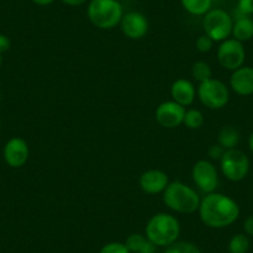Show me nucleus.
<instances>
[{
	"mask_svg": "<svg viewBox=\"0 0 253 253\" xmlns=\"http://www.w3.org/2000/svg\"><path fill=\"white\" fill-rule=\"evenodd\" d=\"M225 152L226 149H223L220 144L212 145V147H210V149H209V157L213 160H221V158L223 157Z\"/></svg>",
	"mask_w": 253,
	"mask_h": 253,
	"instance_id": "obj_27",
	"label": "nucleus"
},
{
	"mask_svg": "<svg viewBox=\"0 0 253 253\" xmlns=\"http://www.w3.org/2000/svg\"><path fill=\"white\" fill-rule=\"evenodd\" d=\"M199 213L206 226L211 228H223L237 220L240 208L231 198L213 191L201 200Z\"/></svg>",
	"mask_w": 253,
	"mask_h": 253,
	"instance_id": "obj_1",
	"label": "nucleus"
},
{
	"mask_svg": "<svg viewBox=\"0 0 253 253\" xmlns=\"http://www.w3.org/2000/svg\"><path fill=\"white\" fill-rule=\"evenodd\" d=\"M231 88L240 96L253 94V69L252 67H240L235 70L230 80Z\"/></svg>",
	"mask_w": 253,
	"mask_h": 253,
	"instance_id": "obj_14",
	"label": "nucleus"
},
{
	"mask_svg": "<svg viewBox=\"0 0 253 253\" xmlns=\"http://www.w3.org/2000/svg\"><path fill=\"white\" fill-rule=\"evenodd\" d=\"M213 42H215V41L211 38H209L208 35H203L196 40V48H198L200 52H209V51L212 48Z\"/></svg>",
	"mask_w": 253,
	"mask_h": 253,
	"instance_id": "obj_25",
	"label": "nucleus"
},
{
	"mask_svg": "<svg viewBox=\"0 0 253 253\" xmlns=\"http://www.w3.org/2000/svg\"><path fill=\"white\" fill-rule=\"evenodd\" d=\"M185 108L174 101L163 102L155 111V119L164 128H176L184 122Z\"/></svg>",
	"mask_w": 253,
	"mask_h": 253,
	"instance_id": "obj_10",
	"label": "nucleus"
},
{
	"mask_svg": "<svg viewBox=\"0 0 253 253\" xmlns=\"http://www.w3.org/2000/svg\"><path fill=\"white\" fill-rule=\"evenodd\" d=\"M164 253H201L200 250L195 245L189 242L172 243L168 247Z\"/></svg>",
	"mask_w": 253,
	"mask_h": 253,
	"instance_id": "obj_23",
	"label": "nucleus"
},
{
	"mask_svg": "<svg viewBox=\"0 0 253 253\" xmlns=\"http://www.w3.org/2000/svg\"><path fill=\"white\" fill-rule=\"evenodd\" d=\"M233 20L222 9H211L204 18V30L213 41H223L232 34Z\"/></svg>",
	"mask_w": 253,
	"mask_h": 253,
	"instance_id": "obj_5",
	"label": "nucleus"
},
{
	"mask_svg": "<svg viewBox=\"0 0 253 253\" xmlns=\"http://www.w3.org/2000/svg\"><path fill=\"white\" fill-rule=\"evenodd\" d=\"M101 253H130L126 245L119 242H111L107 243L103 248L101 250Z\"/></svg>",
	"mask_w": 253,
	"mask_h": 253,
	"instance_id": "obj_24",
	"label": "nucleus"
},
{
	"mask_svg": "<svg viewBox=\"0 0 253 253\" xmlns=\"http://www.w3.org/2000/svg\"><path fill=\"white\" fill-rule=\"evenodd\" d=\"M29 147L21 138H13L4 148V159L11 168H20L28 162Z\"/></svg>",
	"mask_w": 253,
	"mask_h": 253,
	"instance_id": "obj_12",
	"label": "nucleus"
},
{
	"mask_svg": "<svg viewBox=\"0 0 253 253\" xmlns=\"http://www.w3.org/2000/svg\"><path fill=\"white\" fill-rule=\"evenodd\" d=\"M139 185L144 193L152 194V195L159 194L163 193L169 185V177L162 170H147L140 175Z\"/></svg>",
	"mask_w": 253,
	"mask_h": 253,
	"instance_id": "obj_13",
	"label": "nucleus"
},
{
	"mask_svg": "<svg viewBox=\"0 0 253 253\" xmlns=\"http://www.w3.org/2000/svg\"><path fill=\"white\" fill-rule=\"evenodd\" d=\"M123 15V6L118 0H91L87 8L89 21L102 30L116 28Z\"/></svg>",
	"mask_w": 253,
	"mask_h": 253,
	"instance_id": "obj_4",
	"label": "nucleus"
},
{
	"mask_svg": "<svg viewBox=\"0 0 253 253\" xmlns=\"http://www.w3.org/2000/svg\"><path fill=\"white\" fill-rule=\"evenodd\" d=\"M233 39L241 41H248L253 38V20L248 16L241 15L233 23L232 28Z\"/></svg>",
	"mask_w": 253,
	"mask_h": 253,
	"instance_id": "obj_16",
	"label": "nucleus"
},
{
	"mask_svg": "<svg viewBox=\"0 0 253 253\" xmlns=\"http://www.w3.org/2000/svg\"><path fill=\"white\" fill-rule=\"evenodd\" d=\"M248 147H250L251 152L253 153V132L251 133V135H250V139H248Z\"/></svg>",
	"mask_w": 253,
	"mask_h": 253,
	"instance_id": "obj_33",
	"label": "nucleus"
},
{
	"mask_svg": "<svg viewBox=\"0 0 253 253\" xmlns=\"http://www.w3.org/2000/svg\"><path fill=\"white\" fill-rule=\"evenodd\" d=\"M191 175H193L194 182L205 194L213 193L217 187V170L213 167V164H211L208 160H199L193 167Z\"/></svg>",
	"mask_w": 253,
	"mask_h": 253,
	"instance_id": "obj_9",
	"label": "nucleus"
},
{
	"mask_svg": "<svg viewBox=\"0 0 253 253\" xmlns=\"http://www.w3.org/2000/svg\"><path fill=\"white\" fill-rule=\"evenodd\" d=\"M163 201L171 210L180 213H193L199 210L200 198L193 187L180 181L170 182L163 191Z\"/></svg>",
	"mask_w": 253,
	"mask_h": 253,
	"instance_id": "obj_2",
	"label": "nucleus"
},
{
	"mask_svg": "<svg viewBox=\"0 0 253 253\" xmlns=\"http://www.w3.org/2000/svg\"><path fill=\"white\" fill-rule=\"evenodd\" d=\"M191 74H193L194 80L201 84V82H205L211 79L212 71H211V67L209 63L204 62V61H198V62L194 63Z\"/></svg>",
	"mask_w": 253,
	"mask_h": 253,
	"instance_id": "obj_20",
	"label": "nucleus"
},
{
	"mask_svg": "<svg viewBox=\"0 0 253 253\" xmlns=\"http://www.w3.org/2000/svg\"><path fill=\"white\" fill-rule=\"evenodd\" d=\"M9 47H10V40H9V38L6 35L0 34V53L8 51Z\"/></svg>",
	"mask_w": 253,
	"mask_h": 253,
	"instance_id": "obj_28",
	"label": "nucleus"
},
{
	"mask_svg": "<svg viewBox=\"0 0 253 253\" xmlns=\"http://www.w3.org/2000/svg\"><path fill=\"white\" fill-rule=\"evenodd\" d=\"M237 11L245 16L253 14V0H238Z\"/></svg>",
	"mask_w": 253,
	"mask_h": 253,
	"instance_id": "obj_26",
	"label": "nucleus"
},
{
	"mask_svg": "<svg viewBox=\"0 0 253 253\" xmlns=\"http://www.w3.org/2000/svg\"><path fill=\"white\" fill-rule=\"evenodd\" d=\"M185 10L191 15H205L211 10L212 0H180Z\"/></svg>",
	"mask_w": 253,
	"mask_h": 253,
	"instance_id": "obj_17",
	"label": "nucleus"
},
{
	"mask_svg": "<svg viewBox=\"0 0 253 253\" xmlns=\"http://www.w3.org/2000/svg\"><path fill=\"white\" fill-rule=\"evenodd\" d=\"M218 144L223 149H233L240 142V133L233 126H223L218 133Z\"/></svg>",
	"mask_w": 253,
	"mask_h": 253,
	"instance_id": "obj_18",
	"label": "nucleus"
},
{
	"mask_svg": "<svg viewBox=\"0 0 253 253\" xmlns=\"http://www.w3.org/2000/svg\"><path fill=\"white\" fill-rule=\"evenodd\" d=\"M61 1L69 6H80V5H84L87 0H61Z\"/></svg>",
	"mask_w": 253,
	"mask_h": 253,
	"instance_id": "obj_31",
	"label": "nucleus"
},
{
	"mask_svg": "<svg viewBox=\"0 0 253 253\" xmlns=\"http://www.w3.org/2000/svg\"><path fill=\"white\" fill-rule=\"evenodd\" d=\"M33 3H35L36 5H41V6H46V5H50L52 4L55 0H31Z\"/></svg>",
	"mask_w": 253,
	"mask_h": 253,
	"instance_id": "obj_32",
	"label": "nucleus"
},
{
	"mask_svg": "<svg viewBox=\"0 0 253 253\" xmlns=\"http://www.w3.org/2000/svg\"><path fill=\"white\" fill-rule=\"evenodd\" d=\"M139 253H155V245L148 240Z\"/></svg>",
	"mask_w": 253,
	"mask_h": 253,
	"instance_id": "obj_30",
	"label": "nucleus"
},
{
	"mask_svg": "<svg viewBox=\"0 0 253 253\" xmlns=\"http://www.w3.org/2000/svg\"><path fill=\"white\" fill-rule=\"evenodd\" d=\"M121 29L126 38L132 40H139L148 33V20L139 11H130L124 14L121 20Z\"/></svg>",
	"mask_w": 253,
	"mask_h": 253,
	"instance_id": "obj_11",
	"label": "nucleus"
},
{
	"mask_svg": "<svg viewBox=\"0 0 253 253\" xmlns=\"http://www.w3.org/2000/svg\"><path fill=\"white\" fill-rule=\"evenodd\" d=\"M246 51L242 42L236 39H226L217 48V60L222 67L235 70L242 67L245 62Z\"/></svg>",
	"mask_w": 253,
	"mask_h": 253,
	"instance_id": "obj_8",
	"label": "nucleus"
},
{
	"mask_svg": "<svg viewBox=\"0 0 253 253\" xmlns=\"http://www.w3.org/2000/svg\"><path fill=\"white\" fill-rule=\"evenodd\" d=\"M147 238L155 246H170L180 235V223L172 215L160 212L153 216L145 227Z\"/></svg>",
	"mask_w": 253,
	"mask_h": 253,
	"instance_id": "obj_3",
	"label": "nucleus"
},
{
	"mask_svg": "<svg viewBox=\"0 0 253 253\" xmlns=\"http://www.w3.org/2000/svg\"><path fill=\"white\" fill-rule=\"evenodd\" d=\"M148 238H145L144 236L139 235V233H133L130 235L129 237L126 238V247L128 248L129 252H134V253H139L142 251V248L144 247V245L147 243Z\"/></svg>",
	"mask_w": 253,
	"mask_h": 253,
	"instance_id": "obj_22",
	"label": "nucleus"
},
{
	"mask_svg": "<svg viewBox=\"0 0 253 253\" xmlns=\"http://www.w3.org/2000/svg\"><path fill=\"white\" fill-rule=\"evenodd\" d=\"M1 63H3V58H1V56H0V67H1Z\"/></svg>",
	"mask_w": 253,
	"mask_h": 253,
	"instance_id": "obj_34",
	"label": "nucleus"
},
{
	"mask_svg": "<svg viewBox=\"0 0 253 253\" xmlns=\"http://www.w3.org/2000/svg\"><path fill=\"white\" fill-rule=\"evenodd\" d=\"M198 96L205 107L210 109H220L227 104L230 92L223 82L210 79L201 82L198 88Z\"/></svg>",
	"mask_w": 253,
	"mask_h": 253,
	"instance_id": "obj_6",
	"label": "nucleus"
},
{
	"mask_svg": "<svg viewBox=\"0 0 253 253\" xmlns=\"http://www.w3.org/2000/svg\"><path fill=\"white\" fill-rule=\"evenodd\" d=\"M243 228H245L246 233H247L248 236H253V215L248 216V217L246 218L245 223H243Z\"/></svg>",
	"mask_w": 253,
	"mask_h": 253,
	"instance_id": "obj_29",
	"label": "nucleus"
},
{
	"mask_svg": "<svg viewBox=\"0 0 253 253\" xmlns=\"http://www.w3.org/2000/svg\"><path fill=\"white\" fill-rule=\"evenodd\" d=\"M0 128H1V126H0Z\"/></svg>",
	"mask_w": 253,
	"mask_h": 253,
	"instance_id": "obj_35",
	"label": "nucleus"
},
{
	"mask_svg": "<svg viewBox=\"0 0 253 253\" xmlns=\"http://www.w3.org/2000/svg\"><path fill=\"white\" fill-rule=\"evenodd\" d=\"M220 162L222 174L231 181H241L250 171V159L242 150L227 149Z\"/></svg>",
	"mask_w": 253,
	"mask_h": 253,
	"instance_id": "obj_7",
	"label": "nucleus"
},
{
	"mask_svg": "<svg viewBox=\"0 0 253 253\" xmlns=\"http://www.w3.org/2000/svg\"><path fill=\"white\" fill-rule=\"evenodd\" d=\"M170 93H171L172 101L179 103L180 106L186 107L193 103L194 99H195L196 91L195 87L189 80L180 79L176 80L174 84H171V89H170Z\"/></svg>",
	"mask_w": 253,
	"mask_h": 253,
	"instance_id": "obj_15",
	"label": "nucleus"
},
{
	"mask_svg": "<svg viewBox=\"0 0 253 253\" xmlns=\"http://www.w3.org/2000/svg\"><path fill=\"white\" fill-rule=\"evenodd\" d=\"M248 248H250V240L247 236L242 233L233 236L228 245V250L231 253H247Z\"/></svg>",
	"mask_w": 253,
	"mask_h": 253,
	"instance_id": "obj_21",
	"label": "nucleus"
},
{
	"mask_svg": "<svg viewBox=\"0 0 253 253\" xmlns=\"http://www.w3.org/2000/svg\"><path fill=\"white\" fill-rule=\"evenodd\" d=\"M182 123L189 129H199L204 124V114L199 109H189V111L185 112Z\"/></svg>",
	"mask_w": 253,
	"mask_h": 253,
	"instance_id": "obj_19",
	"label": "nucleus"
}]
</instances>
